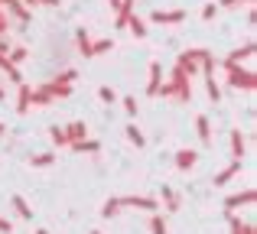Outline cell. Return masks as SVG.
Listing matches in <instances>:
<instances>
[{"instance_id": "cell-24", "label": "cell", "mask_w": 257, "mask_h": 234, "mask_svg": "<svg viewBox=\"0 0 257 234\" xmlns=\"http://www.w3.org/2000/svg\"><path fill=\"white\" fill-rule=\"evenodd\" d=\"M160 198H163V202H166V208H170V211H176V208H179V205H182L179 192H176V189H170V185H163V192H160Z\"/></svg>"}, {"instance_id": "cell-31", "label": "cell", "mask_w": 257, "mask_h": 234, "mask_svg": "<svg viewBox=\"0 0 257 234\" xmlns=\"http://www.w3.org/2000/svg\"><path fill=\"white\" fill-rule=\"evenodd\" d=\"M26 56H30V52H26V46H10V52H7V59H10L13 65H23Z\"/></svg>"}, {"instance_id": "cell-47", "label": "cell", "mask_w": 257, "mask_h": 234, "mask_svg": "<svg viewBox=\"0 0 257 234\" xmlns=\"http://www.w3.org/2000/svg\"><path fill=\"white\" fill-rule=\"evenodd\" d=\"M0 20H7V13H4V7H0Z\"/></svg>"}, {"instance_id": "cell-2", "label": "cell", "mask_w": 257, "mask_h": 234, "mask_svg": "<svg viewBox=\"0 0 257 234\" xmlns=\"http://www.w3.org/2000/svg\"><path fill=\"white\" fill-rule=\"evenodd\" d=\"M205 56H208V49H186V52H179V59H176V69H179L186 78H192L195 72H199V65H202Z\"/></svg>"}, {"instance_id": "cell-41", "label": "cell", "mask_w": 257, "mask_h": 234, "mask_svg": "<svg viewBox=\"0 0 257 234\" xmlns=\"http://www.w3.org/2000/svg\"><path fill=\"white\" fill-rule=\"evenodd\" d=\"M7 30H10V20H0V36H7Z\"/></svg>"}, {"instance_id": "cell-29", "label": "cell", "mask_w": 257, "mask_h": 234, "mask_svg": "<svg viewBox=\"0 0 257 234\" xmlns=\"http://www.w3.org/2000/svg\"><path fill=\"white\" fill-rule=\"evenodd\" d=\"M205 91H208V101H215V104L221 101V85L215 82V75H205Z\"/></svg>"}, {"instance_id": "cell-32", "label": "cell", "mask_w": 257, "mask_h": 234, "mask_svg": "<svg viewBox=\"0 0 257 234\" xmlns=\"http://www.w3.org/2000/svg\"><path fill=\"white\" fill-rule=\"evenodd\" d=\"M33 104H36V108H46V104H52V98H49V91H46V85L33 88Z\"/></svg>"}, {"instance_id": "cell-3", "label": "cell", "mask_w": 257, "mask_h": 234, "mask_svg": "<svg viewBox=\"0 0 257 234\" xmlns=\"http://www.w3.org/2000/svg\"><path fill=\"white\" fill-rule=\"evenodd\" d=\"M170 88H173V98H176V101H182V104L192 101V78H186L179 69H176V65H173V75H170Z\"/></svg>"}, {"instance_id": "cell-25", "label": "cell", "mask_w": 257, "mask_h": 234, "mask_svg": "<svg viewBox=\"0 0 257 234\" xmlns=\"http://www.w3.org/2000/svg\"><path fill=\"white\" fill-rule=\"evenodd\" d=\"M52 163H56V153H36V156H30L33 169H49Z\"/></svg>"}, {"instance_id": "cell-14", "label": "cell", "mask_w": 257, "mask_h": 234, "mask_svg": "<svg viewBox=\"0 0 257 234\" xmlns=\"http://www.w3.org/2000/svg\"><path fill=\"white\" fill-rule=\"evenodd\" d=\"M4 10H10L13 13V17H17L20 20V23H30V17H33V13H30V7H26V4H20V0H4Z\"/></svg>"}, {"instance_id": "cell-28", "label": "cell", "mask_w": 257, "mask_h": 234, "mask_svg": "<svg viewBox=\"0 0 257 234\" xmlns=\"http://www.w3.org/2000/svg\"><path fill=\"white\" fill-rule=\"evenodd\" d=\"M124 133H127V140H131L137 150H140V146H147V137H144V130H140L137 124H127V130H124Z\"/></svg>"}, {"instance_id": "cell-43", "label": "cell", "mask_w": 257, "mask_h": 234, "mask_svg": "<svg viewBox=\"0 0 257 234\" xmlns=\"http://www.w3.org/2000/svg\"><path fill=\"white\" fill-rule=\"evenodd\" d=\"M20 4H26V7H39V0H20Z\"/></svg>"}, {"instance_id": "cell-50", "label": "cell", "mask_w": 257, "mask_h": 234, "mask_svg": "<svg viewBox=\"0 0 257 234\" xmlns=\"http://www.w3.org/2000/svg\"><path fill=\"white\" fill-rule=\"evenodd\" d=\"M0 7H4V0H0Z\"/></svg>"}, {"instance_id": "cell-5", "label": "cell", "mask_w": 257, "mask_h": 234, "mask_svg": "<svg viewBox=\"0 0 257 234\" xmlns=\"http://www.w3.org/2000/svg\"><path fill=\"white\" fill-rule=\"evenodd\" d=\"M120 208H144V211H157L160 198L157 195H120Z\"/></svg>"}, {"instance_id": "cell-21", "label": "cell", "mask_w": 257, "mask_h": 234, "mask_svg": "<svg viewBox=\"0 0 257 234\" xmlns=\"http://www.w3.org/2000/svg\"><path fill=\"white\" fill-rule=\"evenodd\" d=\"M69 150H75V153H101V140L85 137V140H78V143H72Z\"/></svg>"}, {"instance_id": "cell-49", "label": "cell", "mask_w": 257, "mask_h": 234, "mask_svg": "<svg viewBox=\"0 0 257 234\" xmlns=\"http://www.w3.org/2000/svg\"><path fill=\"white\" fill-rule=\"evenodd\" d=\"M91 234H104V231H98V228H94V231H91Z\"/></svg>"}, {"instance_id": "cell-39", "label": "cell", "mask_w": 257, "mask_h": 234, "mask_svg": "<svg viewBox=\"0 0 257 234\" xmlns=\"http://www.w3.org/2000/svg\"><path fill=\"white\" fill-rule=\"evenodd\" d=\"M13 231V221H7L4 215H0V234H10Z\"/></svg>"}, {"instance_id": "cell-27", "label": "cell", "mask_w": 257, "mask_h": 234, "mask_svg": "<svg viewBox=\"0 0 257 234\" xmlns=\"http://www.w3.org/2000/svg\"><path fill=\"white\" fill-rule=\"evenodd\" d=\"M127 30H131V33H134L137 39H147V20H140L137 13H134V17L127 20Z\"/></svg>"}, {"instance_id": "cell-12", "label": "cell", "mask_w": 257, "mask_h": 234, "mask_svg": "<svg viewBox=\"0 0 257 234\" xmlns=\"http://www.w3.org/2000/svg\"><path fill=\"white\" fill-rule=\"evenodd\" d=\"M134 7H137V0H120V7L114 10V26L117 30H127V20L134 17Z\"/></svg>"}, {"instance_id": "cell-13", "label": "cell", "mask_w": 257, "mask_h": 234, "mask_svg": "<svg viewBox=\"0 0 257 234\" xmlns=\"http://www.w3.org/2000/svg\"><path fill=\"white\" fill-rule=\"evenodd\" d=\"M238 172H241V159H231V163H228L225 169H221L218 176H215V185H218V189H225V185L231 182V179L238 176Z\"/></svg>"}, {"instance_id": "cell-22", "label": "cell", "mask_w": 257, "mask_h": 234, "mask_svg": "<svg viewBox=\"0 0 257 234\" xmlns=\"http://www.w3.org/2000/svg\"><path fill=\"white\" fill-rule=\"evenodd\" d=\"M75 49L82 52L85 59L91 56V36H88V30H75Z\"/></svg>"}, {"instance_id": "cell-35", "label": "cell", "mask_w": 257, "mask_h": 234, "mask_svg": "<svg viewBox=\"0 0 257 234\" xmlns=\"http://www.w3.org/2000/svg\"><path fill=\"white\" fill-rule=\"evenodd\" d=\"M98 98H101L104 104H114V101H117V91H114L111 85H101V88H98Z\"/></svg>"}, {"instance_id": "cell-19", "label": "cell", "mask_w": 257, "mask_h": 234, "mask_svg": "<svg viewBox=\"0 0 257 234\" xmlns=\"http://www.w3.org/2000/svg\"><path fill=\"white\" fill-rule=\"evenodd\" d=\"M0 72H7V78H10L13 85H20V82H23V72H20L17 65H13L10 59H7V56H0Z\"/></svg>"}, {"instance_id": "cell-48", "label": "cell", "mask_w": 257, "mask_h": 234, "mask_svg": "<svg viewBox=\"0 0 257 234\" xmlns=\"http://www.w3.org/2000/svg\"><path fill=\"white\" fill-rule=\"evenodd\" d=\"M4 130H7V127H4V124H0V137H4Z\"/></svg>"}, {"instance_id": "cell-44", "label": "cell", "mask_w": 257, "mask_h": 234, "mask_svg": "<svg viewBox=\"0 0 257 234\" xmlns=\"http://www.w3.org/2000/svg\"><path fill=\"white\" fill-rule=\"evenodd\" d=\"M107 4H111V10H117V7H120V0H107Z\"/></svg>"}, {"instance_id": "cell-4", "label": "cell", "mask_w": 257, "mask_h": 234, "mask_svg": "<svg viewBox=\"0 0 257 234\" xmlns=\"http://www.w3.org/2000/svg\"><path fill=\"white\" fill-rule=\"evenodd\" d=\"M254 52H257V43H254V39H247L244 46H238V49H231V52H228V56L221 59L218 65H241V62H251V59H254Z\"/></svg>"}, {"instance_id": "cell-42", "label": "cell", "mask_w": 257, "mask_h": 234, "mask_svg": "<svg viewBox=\"0 0 257 234\" xmlns=\"http://www.w3.org/2000/svg\"><path fill=\"white\" fill-rule=\"evenodd\" d=\"M39 4H43V7H59L62 0H39Z\"/></svg>"}, {"instance_id": "cell-17", "label": "cell", "mask_w": 257, "mask_h": 234, "mask_svg": "<svg viewBox=\"0 0 257 234\" xmlns=\"http://www.w3.org/2000/svg\"><path fill=\"white\" fill-rule=\"evenodd\" d=\"M65 137H69V146H72V143H78V140H85V137H88L85 120H72V124L65 127Z\"/></svg>"}, {"instance_id": "cell-45", "label": "cell", "mask_w": 257, "mask_h": 234, "mask_svg": "<svg viewBox=\"0 0 257 234\" xmlns=\"http://www.w3.org/2000/svg\"><path fill=\"white\" fill-rule=\"evenodd\" d=\"M0 101H7V91H4V85H0Z\"/></svg>"}, {"instance_id": "cell-1", "label": "cell", "mask_w": 257, "mask_h": 234, "mask_svg": "<svg viewBox=\"0 0 257 234\" xmlns=\"http://www.w3.org/2000/svg\"><path fill=\"white\" fill-rule=\"evenodd\" d=\"M221 69L228 72V85H231V88L247 91V95L257 88V75H254L251 65H221Z\"/></svg>"}, {"instance_id": "cell-15", "label": "cell", "mask_w": 257, "mask_h": 234, "mask_svg": "<svg viewBox=\"0 0 257 234\" xmlns=\"http://www.w3.org/2000/svg\"><path fill=\"white\" fill-rule=\"evenodd\" d=\"M46 91H49L52 101H59V98H69V95H72V85H69V82H59V78H52V82H46Z\"/></svg>"}, {"instance_id": "cell-20", "label": "cell", "mask_w": 257, "mask_h": 234, "mask_svg": "<svg viewBox=\"0 0 257 234\" xmlns=\"http://www.w3.org/2000/svg\"><path fill=\"white\" fill-rule=\"evenodd\" d=\"M10 202H13V211H17L23 221H33V208L26 205V198H23V195H10Z\"/></svg>"}, {"instance_id": "cell-23", "label": "cell", "mask_w": 257, "mask_h": 234, "mask_svg": "<svg viewBox=\"0 0 257 234\" xmlns=\"http://www.w3.org/2000/svg\"><path fill=\"white\" fill-rule=\"evenodd\" d=\"M117 215H120V195H111L101 205V218H117Z\"/></svg>"}, {"instance_id": "cell-16", "label": "cell", "mask_w": 257, "mask_h": 234, "mask_svg": "<svg viewBox=\"0 0 257 234\" xmlns=\"http://www.w3.org/2000/svg\"><path fill=\"white\" fill-rule=\"evenodd\" d=\"M244 153H247V137L234 127V130H231V156L234 159H244Z\"/></svg>"}, {"instance_id": "cell-10", "label": "cell", "mask_w": 257, "mask_h": 234, "mask_svg": "<svg viewBox=\"0 0 257 234\" xmlns=\"http://www.w3.org/2000/svg\"><path fill=\"white\" fill-rule=\"evenodd\" d=\"M225 221H228V231L231 234H254V224L244 221L238 211H225Z\"/></svg>"}, {"instance_id": "cell-7", "label": "cell", "mask_w": 257, "mask_h": 234, "mask_svg": "<svg viewBox=\"0 0 257 234\" xmlns=\"http://www.w3.org/2000/svg\"><path fill=\"white\" fill-rule=\"evenodd\" d=\"M150 23L179 26V23H186V10H153V13H150Z\"/></svg>"}, {"instance_id": "cell-26", "label": "cell", "mask_w": 257, "mask_h": 234, "mask_svg": "<svg viewBox=\"0 0 257 234\" xmlns=\"http://www.w3.org/2000/svg\"><path fill=\"white\" fill-rule=\"evenodd\" d=\"M150 234H170V224L160 211H150Z\"/></svg>"}, {"instance_id": "cell-33", "label": "cell", "mask_w": 257, "mask_h": 234, "mask_svg": "<svg viewBox=\"0 0 257 234\" xmlns=\"http://www.w3.org/2000/svg\"><path fill=\"white\" fill-rule=\"evenodd\" d=\"M49 137H52V143H56V146H69V137H65V127L52 124V127H49Z\"/></svg>"}, {"instance_id": "cell-30", "label": "cell", "mask_w": 257, "mask_h": 234, "mask_svg": "<svg viewBox=\"0 0 257 234\" xmlns=\"http://www.w3.org/2000/svg\"><path fill=\"white\" fill-rule=\"evenodd\" d=\"M114 49V39H98V43H91V56L88 59H98V56H104V52H111Z\"/></svg>"}, {"instance_id": "cell-8", "label": "cell", "mask_w": 257, "mask_h": 234, "mask_svg": "<svg viewBox=\"0 0 257 234\" xmlns=\"http://www.w3.org/2000/svg\"><path fill=\"white\" fill-rule=\"evenodd\" d=\"M195 163H199V153H195V150H189V146L176 150V156H173V166H176L179 172H189V169H195Z\"/></svg>"}, {"instance_id": "cell-36", "label": "cell", "mask_w": 257, "mask_h": 234, "mask_svg": "<svg viewBox=\"0 0 257 234\" xmlns=\"http://www.w3.org/2000/svg\"><path fill=\"white\" fill-rule=\"evenodd\" d=\"M218 4H215V0H212V4H205V7H202V20H215V17H218Z\"/></svg>"}, {"instance_id": "cell-46", "label": "cell", "mask_w": 257, "mask_h": 234, "mask_svg": "<svg viewBox=\"0 0 257 234\" xmlns=\"http://www.w3.org/2000/svg\"><path fill=\"white\" fill-rule=\"evenodd\" d=\"M33 234H49V231H43V228H36V231H33Z\"/></svg>"}, {"instance_id": "cell-9", "label": "cell", "mask_w": 257, "mask_h": 234, "mask_svg": "<svg viewBox=\"0 0 257 234\" xmlns=\"http://www.w3.org/2000/svg\"><path fill=\"white\" fill-rule=\"evenodd\" d=\"M147 75H150V78H147V95L157 98L160 85H163V65H160V62H150V65H147Z\"/></svg>"}, {"instance_id": "cell-6", "label": "cell", "mask_w": 257, "mask_h": 234, "mask_svg": "<svg viewBox=\"0 0 257 234\" xmlns=\"http://www.w3.org/2000/svg\"><path fill=\"white\" fill-rule=\"evenodd\" d=\"M257 202V189H244V192H234V195L225 198V211H238V208H247V205Z\"/></svg>"}, {"instance_id": "cell-11", "label": "cell", "mask_w": 257, "mask_h": 234, "mask_svg": "<svg viewBox=\"0 0 257 234\" xmlns=\"http://www.w3.org/2000/svg\"><path fill=\"white\" fill-rule=\"evenodd\" d=\"M30 108H33V85L20 82L17 85V114H26Z\"/></svg>"}, {"instance_id": "cell-18", "label": "cell", "mask_w": 257, "mask_h": 234, "mask_svg": "<svg viewBox=\"0 0 257 234\" xmlns=\"http://www.w3.org/2000/svg\"><path fill=\"white\" fill-rule=\"evenodd\" d=\"M195 130H199V140H202V143H212V120H208V114H199V117H195Z\"/></svg>"}, {"instance_id": "cell-38", "label": "cell", "mask_w": 257, "mask_h": 234, "mask_svg": "<svg viewBox=\"0 0 257 234\" xmlns=\"http://www.w3.org/2000/svg\"><path fill=\"white\" fill-rule=\"evenodd\" d=\"M59 82H69L72 85V82H75V69H65L62 75H59Z\"/></svg>"}, {"instance_id": "cell-37", "label": "cell", "mask_w": 257, "mask_h": 234, "mask_svg": "<svg viewBox=\"0 0 257 234\" xmlns=\"http://www.w3.org/2000/svg\"><path fill=\"white\" fill-rule=\"evenodd\" d=\"M124 111H127V117H137V98L127 95V98H124Z\"/></svg>"}, {"instance_id": "cell-40", "label": "cell", "mask_w": 257, "mask_h": 234, "mask_svg": "<svg viewBox=\"0 0 257 234\" xmlns=\"http://www.w3.org/2000/svg\"><path fill=\"white\" fill-rule=\"evenodd\" d=\"M10 39H7V36H0V56H7V52H10Z\"/></svg>"}, {"instance_id": "cell-34", "label": "cell", "mask_w": 257, "mask_h": 234, "mask_svg": "<svg viewBox=\"0 0 257 234\" xmlns=\"http://www.w3.org/2000/svg\"><path fill=\"white\" fill-rule=\"evenodd\" d=\"M241 7H254V0H218V10H241Z\"/></svg>"}]
</instances>
